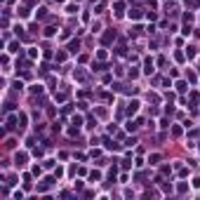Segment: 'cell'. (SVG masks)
<instances>
[{"label":"cell","mask_w":200,"mask_h":200,"mask_svg":"<svg viewBox=\"0 0 200 200\" xmlns=\"http://www.w3.org/2000/svg\"><path fill=\"white\" fill-rule=\"evenodd\" d=\"M54 177H57V179H59V177H64V170H61V167H57V170H54Z\"/></svg>","instance_id":"cell-32"},{"label":"cell","mask_w":200,"mask_h":200,"mask_svg":"<svg viewBox=\"0 0 200 200\" xmlns=\"http://www.w3.org/2000/svg\"><path fill=\"white\" fill-rule=\"evenodd\" d=\"M113 10H115V14H118V16H122V10H125V3H120V0H118V3L113 5Z\"/></svg>","instance_id":"cell-10"},{"label":"cell","mask_w":200,"mask_h":200,"mask_svg":"<svg viewBox=\"0 0 200 200\" xmlns=\"http://www.w3.org/2000/svg\"><path fill=\"white\" fill-rule=\"evenodd\" d=\"M26 125V113H19V127Z\"/></svg>","instance_id":"cell-24"},{"label":"cell","mask_w":200,"mask_h":200,"mask_svg":"<svg viewBox=\"0 0 200 200\" xmlns=\"http://www.w3.org/2000/svg\"><path fill=\"white\" fill-rule=\"evenodd\" d=\"M104 144H106V148H108V151H120V146H118L115 141H111V139H108V137L104 139Z\"/></svg>","instance_id":"cell-6"},{"label":"cell","mask_w":200,"mask_h":200,"mask_svg":"<svg viewBox=\"0 0 200 200\" xmlns=\"http://www.w3.org/2000/svg\"><path fill=\"white\" fill-rule=\"evenodd\" d=\"M137 111H139V101H137V99H132L130 104H127V113H130V115H134Z\"/></svg>","instance_id":"cell-4"},{"label":"cell","mask_w":200,"mask_h":200,"mask_svg":"<svg viewBox=\"0 0 200 200\" xmlns=\"http://www.w3.org/2000/svg\"><path fill=\"white\" fill-rule=\"evenodd\" d=\"M45 35H47V38H52V35H57V28H54V26L45 28Z\"/></svg>","instance_id":"cell-16"},{"label":"cell","mask_w":200,"mask_h":200,"mask_svg":"<svg viewBox=\"0 0 200 200\" xmlns=\"http://www.w3.org/2000/svg\"><path fill=\"white\" fill-rule=\"evenodd\" d=\"M66 59V52H57V61H64Z\"/></svg>","instance_id":"cell-30"},{"label":"cell","mask_w":200,"mask_h":200,"mask_svg":"<svg viewBox=\"0 0 200 200\" xmlns=\"http://www.w3.org/2000/svg\"><path fill=\"white\" fill-rule=\"evenodd\" d=\"M31 92H33V94H43V87L35 85V87H31Z\"/></svg>","instance_id":"cell-23"},{"label":"cell","mask_w":200,"mask_h":200,"mask_svg":"<svg viewBox=\"0 0 200 200\" xmlns=\"http://www.w3.org/2000/svg\"><path fill=\"white\" fill-rule=\"evenodd\" d=\"M134 144H137V139H134V137H130V139L125 141V146H134Z\"/></svg>","instance_id":"cell-28"},{"label":"cell","mask_w":200,"mask_h":200,"mask_svg":"<svg viewBox=\"0 0 200 200\" xmlns=\"http://www.w3.org/2000/svg\"><path fill=\"white\" fill-rule=\"evenodd\" d=\"M87 127H89V130H94V127H97V120L89 118V120H87Z\"/></svg>","instance_id":"cell-26"},{"label":"cell","mask_w":200,"mask_h":200,"mask_svg":"<svg viewBox=\"0 0 200 200\" xmlns=\"http://www.w3.org/2000/svg\"><path fill=\"white\" fill-rule=\"evenodd\" d=\"M99 179H101V172H99V170H94L92 174H89V181H92V184H94V181H99Z\"/></svg>","instance_id":"cell-12"},{"label":"cell","mask_w":200,"mask_h":200,"mask_svg":"<svg viewBox=\"0 0 200 200\" xmlns=\"http://www.w3.org/2000/svg\"><path fill=\"white\" fill-rule=\"evenodd\" d=\"M137 76H139V71H137V68H130V78H132V80H134V78H137Z\"/></svg>","instance_id":"cell-31"},{"label":"cell","mask_w":200,"mask_h":200,"mask_svg":"<svg viewBox=\"0 0 200 200\" xmlns=\"http://www.w3.org/2000/svg\"><path fill=\"white\" fill-rule=\"evenodd\" d=\"M177 191H179L181 195H184V193H188V184H184V181H181V184L177 186Z\"/></svg>","instance_id":"cell-13"},{"label":"cell","mask_w":200,"mask_h":200,"mask_svg":"<svg viewBox=\"0 0 200 200\" xmlns=\"http://www.w3.org/2000/svg\"><path fill=\"white\" fill-rule=\"evenodd\" d=\"M16 122H19V118H7V130H14V127H16Z\"/></svg>","instance_id":"cell-11"},{"label":"cell","mask_w":200,"mask_h":200,"mask_svg":"<svg viewBox=\"0 0 200 200\" xmlns=\"http://www.w3.org/2000/svg\"><path fill=\"white\" fill-rule=\"evenodd\" d=\"M38 19H47V10H45V7L38 10Z\"/></svg>","instance_id":"cell-18"},{"label":"cell","mask_w":200,"mask_h":200,"mask_svg":"<svg viewBox=\"0 0 200 200\" xmlns=\"http://www.w3.org/2000/svg\"><path fill=\"white\" fill-rule=\"evenodd\" d=\"M125 52H127V47L120 43V45H118V49H115V54H118V57H125Z\"/></svg>","instance_id":"cell-14"},{"label":"cell","mask_w":200,"mask_h":200,"mask_svg":"<svg viewBox=\"0 0 200 200\" xmlns=\"http://www.w3.org/2000/svg\"><path fill=\"white\" fill-rule=\"evenodd\" d=\"M113 40H115V31H106V33L101 35V43H104V45H111Z\"/></svg>","instance_id":"cell-2"},{"label":"cell","mask_w":200,"mask_h":200,"mask_svg":"<svg viewBox=\"0 0 200 200\" xmlns=\"http://www.w3.org/2000/svg\"><path fill=\"white\" fill-rule=\"evenodd\" d=\"M26 160H28V155H26V153H16V155H14L16 167H24V165H26Z\"/></svg>","instance_id":"cell-3"},{"label":"cell","mask_w":200,"mask_h":200,"mask_svg":"<svg viewBox=\"0 0 200 200\" xmlns=\"http://www.w3.org/2000/svg\"><path fill=\"white\" fill-rule=\"evenodd\" d=\"M97 59H99V61H101V59H106V52H104V49H99V52H97Z\"/></svg>","instance_id":"cell-29"},{"label":"cell","mask_w":200,"mask_h":200,"mask_svg":"<svg viewBox=\"0 0 200 200\" xmlns=\"http://www.w3.org/2000/svg\"><path fill=\"white\" fill-rule=\"evenodd\" d=\"M54 179H57V177H45V179H43V184L38 186V193H45V191H47V188L54 184Z\"/></svg>","instance_id":"cell-1"},{"label":"cell","mask_w":200,"mask_h":200,"mask_svg":"<svg viewBox=\"0 0 200 200\" xmlns=\"http://www.w3.org/2000/svg\"><path fill=\"white\" fill-rule=\"evenodd\" d=\"M158 160H160V155H158V153H153V155L148 158V162H153V165H155V162H158Z\"/></svg>","instance_id":"cell-27"},{"label":"cell","mask_w":200,"mask_h":200,"mask_svg":"<svg viewBox=\"0 0 200 200\" xmlns=\"http://www.w3.org/2000/svg\"><path fill=\"white\" fill-rule=\"evenodd\" d=\"M73 78H76V80H80V82H85V80H87V73H85V71H80V68H78L76 73H73Z\"/></svg>","instance_id":"cell-9"},{"label":"cell","mask_w":200,"mask_h":200,"mask_svg":"<svg viewBox=\"0 0 200 200\" xmlns=\"http://www.w3.org/2000/svg\"><path fill=\"white\" fill-rule=\"evenodd\" d=\"M21 47H19V43H10V52H19Z\"/></svg>","instance_id":"cell-22"},{"label":"cell","mask_w":200,"mask_h":200,"mask_svg":"<svg viewBox=\"0 0 200 200\" xmlns=\"http://www.w3.org/2000/svg\"><path fill=\"white\" fill-rule=\"evenodd\" d=\"M130 19H141V10H132L130 12Z\"/></svg>","instance_id":"cell-15"},{"label":"cell","mask_w":200,"mask_h":200,"mask_svg":"<svg viewBox=\"0 0 200 200\" xmlns=\"http://www.w3.org/2000/svg\"><path fill=\"white\" fill-rule=\"evenodd\" d=\"M144 73H153V59H146V61H144Z\"/></svg>","instance_id":"cell-7"},{"label":"cell","mask_w":200,"mask_h":200,"mask_svg":"<svg viewBox=\"0 0 200 200\" xmlns=\"http://www.w3.org/2000/svg\"><path fill=\"white\" fill-rule=\"evenodd\" d=\"M186 57H188V59H195V57H198V47H195V45H188V47H186Z\"/></svg>","instance_id":"cell-5"},{"label":"cell","mask_w":200,"mask_h":200,"mask_svg":"<svg viewBox=\"0 0 200 200\" xmlns=\"http://www.w3.org/2000/svg\"><path fill=\"white\" fill-rule=\"evenodd\" d=\"M186 87H188V85H186L184 80H179V82H177V89H179V92H186Z\"/></svg>","instance_id":"cell-17"},{"label":"cell","mask_w":200,"mask_h":200,"mask_svg":"<svg viewBox=\"0 0 200 200\" xmlns=\"http://www.w3.org/2000/svg\"><path fill=\"white\" fill-rule=\"evenodd\" d=\"M92 68H94V71H106V64H101V61H97V64H94Z\"/></svg>","instance_id":"cell-19"},{"label":"cell","mask_w":200,"mask_h":200,"mask_svg":"<svg viewBox=\"0 0 200 200\" xmlns=\"http://www.w3.org/2000/svg\"><path fill=\"white\" fill-rule=\"evenodd\" d=\"M78 49H80V40H71V43H68V52H73V54H76Z\"/></svg>","instance_id":"cell-8"},{"label":"cell","mask_w":200,"mask_h":200,"mask_svg":"<svg viewBox=\"0 0 200 200\" xmlns=\"http://www.w3.org/2000/svg\"><path fill=\"white\" fill-rule=\"evenodd\" d=\"M73 125L80 127V125H82V118H80V115H73Z\"/></svg>","instance_id":"cell-25"},{"label":"cell","mask_w":200,"mask_h":200,"mask_svg":"<svg viewBox=\"0 0 200 200\" xmlns=\"http://www.w3.org/2000/svg\"><path fill=\"white\" fill-rule=\"evenodd\" d=\"M35 57H38V49L31 47V49H28V59H35Z\"/></svg>","instance_id":"cell-20"},{"label":"cell","mask_w":200,"mask_h":200,"mask_svg":"<svg viewBox=\"0 0 200 200\" xmlns=\"http://www.w3.org/2000/svg\"><path fill=\"white\" fill-rule=\"evenodd\" d=\"M66 12H68V14H76V12H78V5H68Z\"/></svg>","instance_id":"cell-21"}]
</instances>
